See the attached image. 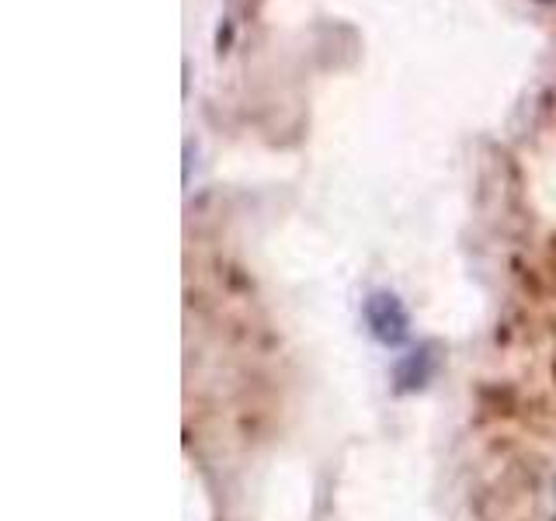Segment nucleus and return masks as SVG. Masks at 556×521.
<instances>
[{"label":"nucleus","mask_w":556,"mask_h":521,"mask_svg":"<svg viewBox=\"0 0 556 521\" xmlns=\"http://www.w3.org/2000/svg\"><path fill=\"white\" fill-rule=\"evenodd\" d=\"M362 317H365V327H369V334L382 344V347H400L407 344L410 338V313L404 306L396 292L390 289H376L365 295L362 303Z\"/></svg>","instance_id":"obj_1"},{"label":"nucleus","mask_w":556,"mask_h":521,"mask_svg":"<svg viewBox=\"0 0 556 521\" xmlns=\"http://www.w3.org/2000/svg\"><path fill=\"white\" fill-rule=\"evenodd\" d=\"M439 372V344L434 341H425L410 347L407 355H400L396 365H393V386L396 393H417L425 390L428 382Z\"/></svg>","instance_id":"obj_2"},{"label":"nucleus","mask_w":556,"mask_h":521,"mask_svg":"<svg viewBox=\"0 0 556 521\" xmlns=\"http://www.w3.org/2000/svg\"><path fill=\"white\" fill-rule=\"evenodd\" d=\"M553 497H556V476H553Z\"/></svg>","instance_id":"obj_3"}]
</instances>
